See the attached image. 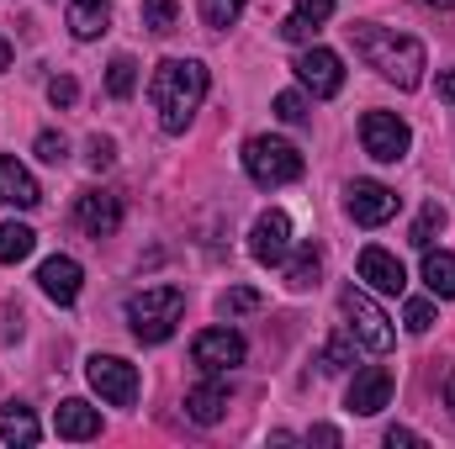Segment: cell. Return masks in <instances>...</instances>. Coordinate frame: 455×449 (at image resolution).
<instances>
[{"label":"cell","instance_id":"18","mask_svg":"<svg viewBox=\"0 0 455 449\" xmlns=\"http://www.w3.org/2000/svg\"><path fill=\"white\" fill-rule=\"evenodd\" d=\"M334 5H339V0H297V11L281 21V37H286V43H307V37L334 16Z\"/></svg>","mask_w":455,"mask_h":449},{"label":"cell","instance_id":"21","mask_svg":"<svg viewBox=\"0 0 455 449\" xmlns=\"http://www.w3.org/2000/svg\"><path fill=\"white\" fill-rule=\"evenodd\" d=\"M0 439L5 445H37L43 439V429H37V418H32V407H21V402H5L0 407Z\"/></svg>","mask_w":455,"mask_h":449},{"label":"cell","instance_id":"5","mask_svg":"<svg viewBox=\"0 0 455 449\" xmlns=\"http://www.w3.org/2000/svg\"><path fill=\"white\" fill-rule=\"evenodd\" d=\"M339 312H344V328H349V338L360 343V349H371V354H387L392 349V323H387V312L365 296V291H344L339 296Z\"/></svg>","mask_w":455,"mask_h":449},{"label":"cell","instance_id":"17","mask_svg":"<svg viewBox=\"0 0 455 449\" xmlns=\"http://www.w3.org/2000/svg\"><path fill=\"white\" fill-rule=\"evenodd\" d=\"M53 429H59V439H96L101 434V413L91 407V402H80V397H69V402H59V413H53Z\"/></svg>","mask_w":455,"mask_h":449},{"label":"cell","instance_id":"12","mask_svg":"<svg viewBox=\"0 0 455 449\" xmlns=\"http://www.w3.org/2000/svg\"><path fill=\"white\" fill-rule=\"evenodd\" d=\"M37 286H43V296H48V302L75 307V302H80V286H85V270H80L69 254H53V259H43Z\"/></svg>","mask_w":455,"mask_h":449},{"label":"cell","instance_id":"7","mask_svg":"<svg viewBox=\"0 0 455 449\" xmlns=\"http://www.w3.org/2000/svg\"><path fill=\"white\" fill-rule=\"evenodd\" d=\"M85 381H91V391H96L101 402H112V407H127V402L138 397V370H132L127 359H116V354H96V359L85 365Z\"/></svg>","mask_w":455,"mask_h":449},{"label":"cell","instance_id":"16","mask_svg":"<svg viewBox=\"0 0 455 449\" xmlns=\"http://www.w3.org/2000/svg\"><path fill=\"white\" fill-rule=\"evenodd\" d=\"M0 201H5V207H21V212H32V207L43 201V191H37V180L27 175V164H16L11 154H0Z\"/></svg>","mask_w":455,"mask_h":449},{"label":"cell","instance_id":"1","mask_svg":"<svg viewBox=\"0 0 455 449\" xmlns=\"http://www.w3.org/2000/svg\"><path fill=\"white\" fill-rule=\"evenodd\" d=\"M207 85L212 80H207L202 59H164L154 69V80H148V101L159 112V127L164 132H186L191 116L202 112V101H207Z\"/></svg>","mask_w":455,"mask_h":449},{"label":"cell","instance_id":"31","mask_svg":"<svg viewBox=\"0 0 455 449\" xmlns=\"http://www.w3.org/2000/svg\"><path fill=\"white\" fill-rule=\"evenodd\" d=\"M275 116L291 122V127H302V122H307V101H302L297 91H281V96H275Z\"/></svg>","mask_w":455,"mask_h":449},{"label":"cell","instance_id":"39","mask_svg":"<svg viewBox=\"0 0 455 449\" xmlns=\"http://www.w3.org/2000/svg\"><path fill=\"white\" fill-rule=\"evenodd\" d=\"M445 407H451V418H455V370H451V381H445Z\"/></svg>","mask_w":455,"mask_h":449},{"label":"cell","instance_id":"8","mask_svg":"<svg viewBox=\"0 0 455 449\" xmlns=\"http://www.w3.org/2000/svg\"><path fill=\"white\" fill-rule=\"evenodd\" d=\"M344 212L360 227H381V223L397 217V191H387L381 180H355V185L344 191Z\"/></svg>","mask_w":455,"mask_h":449},{"label":"cell","instance_id":"13","mask_svg":"<svg viewBox=\"0 0 455 449\" xmlns=\"http://www.w3.org/2000/svg\"><path fill=\"white\" fill-rule=\"evenodd\" d=\"M387 402H392V375H387L381 365L360 370V375L349 381V391H344V407H349L355 418H376Z\"/></svg>","mask_w":455,"mask_h":449},{"label":"cell","instance_id":"34","mask_svg":"<svg viewBox=\"0 0 455 449\" xmlns=\"http://www.w3.org/2000/svg\"><path fill=\"white\" fill-rule=\"evenodd\" d=\"M85 159H91V169H112L116 164V143L112 138H91V154H85Z\"/></svg>","mask_w":455,"mask_h":449},{"label":"cell","instance_id":"35","mask_svg":"<svg viewBox=\"0 0 455 449\" xmlns=\"http://www.w3.org/2000/svg\"><path fill=\"white\" fill-rule=\"evenodd\" d=\"M37 159L59 164V159H64V138H59V132H43V138H37Z\"/></svg>","mask_w":455,"mask_h":449},{"label":"cell","instance_id":"28","mask_svg":"<svg viewBox=\"0 0 455 449\" xmlns=\"http://www.w3.org/2000/svg\"><path fill=\"white\" fill-rule=\"evenodd\" d=\"M243 5H249V0H202V21H207L212 32H228V27L243 16Z\"/></svg>","mask_w":455,"mask_h":449},{"label":"cell","instance_id":"14","mask_svg":"<svg viewBox=\"0 0 455 449\" xmlns=\"http://www.w3.org/2000/svg\"><path fill=\"white\" fill-rule=\"evenodd\" d=\"M75 223L85 227L91 238H112L116 227H122V196H112V191H80Z\"/></svg>","mask_w":455,"mask_h":449},{"label":"cell","instance_id":"9","mask_svg":"<svg viewBox=\"0 0 455 449\" xmlns=\"http://www.w3.org/2000/svg\"><path fill=\"white\" fill-rule=\"evenodd\" d=\"M249 254L259 259V264H286V254H291V217L286 212H259L254 227H249Z\"/></svg>","mask_w":455,"mask_h":449},{"label":"cell","instance_id":"2","mask_svg":"<svg viewBox=\"0 0 455 449\" xmlns=\"http://www.w3.org/2000/svg\"><path fill=\"white\" fill-rule=\"evenodd\" d=\"M355 53L397 91H419L424 80V43L392 27H355Z\"/></svg>","mask_w":455,"mask_h":449},{"label":"cell","instance_id":"19","mask_svg":"<svg viewBox=\"0 0 455 449\" xmlns=\"http://www.w3.org/2000/svg\"><path fill=\"white\" fill-rule=\"evenodd\" d=\"M223 407H228V386L223 381H202V386L186 391V418L202 423V429H212V423L223 418Z\"/></svg>","mask_w":455,"mask_h":449},{"label":"cell","instance_id":"27","mask_svg":"<svg viewBox=\"0 0 455 449\" xmlns=\"http://www.w3.org/2000/svg\"><path fill=\"white\" fill-rule=\"evenodd\" d=\"M143 27L148 32H175L180 27V5L175 0H143Z\"/></svg>","mask_w":455,"mask_h":449},{"label":"cell","instance_id":"22","mask_svg":"<svg viewBox=\"0 0 455 449\" xmlns=\"http://www.w3.org/2000/svg\"><path fill=\"white\" fill-rule=\"evenodd\" d=\"M424 286L440 302H455V254L451 248H424Z\"/></svg>","mask_w":455,"mask_h":449},{"label":"cell","instance_id":"4","mask_svg":"<svg viewBox=\"0 0 455 449\" xmlns=\"http://www.w3.org/2000/svg\"><path fill=\"white\" fill-rule=\"evenodd\" d=\"M243 169H249L254 185L275 191V185L302 180V154H297L286 138H249V143H243Z\"/></svg>","mask_w":455,"mask_h":449},{"label":"cell","instance_id":"23","mask_svg":"<svg viewBox=\"0 0 455 449\" xmlns=\"http://www.w3.org/2000/svg\"><path fill=\"white\" fill-rule=\"evenodd\" d=\"M318 275H323V248L318 243H302L291 254V264H286V286L291 291H307V286H318Z\"/></svg>","mask_w":455,"mask_h":449},{"label":"cell","instance_id":"11","mask_svg":"<svg viewBox=\"0 0 455 449\" xmlns=\"http://www.w3.org/2000/svg\"><path fill=\"white\" fill-rule=\"evenodd\" d=\"M297 80L318 96V101H329V96H339L344 91V64L334 48H307L302 59H297Z\"/></svg>","mask_w":455,"mask_h":449},{"label":"cell","instance_id":"20","mask_svg":"<svg viewBox=\"0 0 455 449\" xmlns=\"http://www.w3.org/2000/svg\"><path fill=\"white\" fill-rule=\"evenodd\" d=\"M107 27H112V0H69V32L80 43L101 37Z\"/></svg>","mask_w":455,"mask_h":449},{"label":"cell","instance_id":"40","mask_svg":"<svg viewBox=\"0 0 455 449\" xmlns=\"http://www.w3.org/2000/svg\"><path fill=\"white\" fill-rule=\"evenodd\" d=\"M5 69H11V43L0 37V75H5Z\"/></svg>","mask_w":455,"mask_h":449},{"label":"cell","instance_id":"29","mask_svg":"<svg viewBox=\"0 0 455 449\" xmlns=\"http://www.w3.org/2000/svg\"><path fill=\"white\" fill-rule=\"evenodd\" d=\"M445 227V207L440 201H429L424 212H419V223H413V248H435V232Z\"/></svg>","mask_w":455,"mask_h":449},{"label":"cell","instance_id":"41","mask_svg":"<svg viewBox=\"0 0 455 449\" xmlns=\"http://www.w3.org/2000/svg\"><path fill=\"white\" fill-rule=\"evenodd\" d=\"M424 5H429V11H451L455 0H424Z\"/></svg>","mask_w":455,"mask_h":449},{"label":"cell","instance_id":"30","mask_svg":"<svg viewBox=\"0 0 455 449\" xmlns=\"http://www.w3.org/2000/svg\"><path fill=\"white\" fill-rule=\"evenodd\" d=\"M218 312H223V318H243V312H259V291H249V286H233V291H223Z\"/></svg>","mask_w":455,"mask_h":449},{"label":"cell","instance_id":"37","mask_svg":"<svg viewBox=\"0 0 455 449\" xmlns=\"http://www.w3.org/2000/svg\"><path fill=\"white\" fill-rule=\"evenodd\" d=\"M307 439H313V445H339V429H329V423H323V429H313Z\"/></svg>","mask_w":455,"mask_h":449},{"label":"cell","instance_id":"33","mask_svg":"<svg viewBox=\"0 0 455 449\" xmlns=\"http://www.w3.org/2000/svg\"><path fill=\"white\" fill-rule=\"evenodd\" d=\"M48 101H53V106H75V101H80V85H75L69 75H59V80H48Z\"/></svg>","mask_w":455,"mask_h":449},{"label":"cell","instance_id":"32","mask_svg":"<svg viewBox=\"0 0 455 449\" xmlns=\"http://www.w3.org/2000/svg\"><path fill=\"white\" fill-rule=\"evenodd\" d=\"M403 323H408V334H429L435 328V302H408Z\"/></svg>","mask_w":455,"mask_h":449},{"label":"cell","instance_id":"6","mask_svg":"<svg viewBox=\"0 0 455 449\" xmlns=\"http://www.w3.org/2000/svg\"><path fill=\"white\" fill-rule=\"evenodd\" d=\"M360 143H365V154H371L376 164H397V159H408L413 132H408V122H403L397 112H365V122H360Z\"/></svg>","mask_w":455,"mask_h":449},{"label":"cell","instance_id":"38","mask_svg":"<svg viewBox=\"0 0 455 449\" xmlns=\"http://www.w3.org/2000/svg\"><path fill=\"white\" fill-rule=\"evenodd\" d=\"M440 96H445V101H455V69H445V75H440Z\"/></svg>","mask_w":455,"mask_h":449},{"label":"cell","instance_id":"24","mask_svg":"<svg viewBox=\"0 0 455 449\" xmlns=\"http://www.w3.org/2000/svg\"><path fill=\"white\" fill-rule=\"evenodd\" d=\"M37 248V232L27 223H0V264H16Z\"/></svg>","mask_w":455,"mask_h":449},{"label":"cell","instance_id":"25","mask_svg":"<svg viewBox=\"0 0 455 449\" xmlns=\"http://www.w3.org/2000/svg\"><path fill=\"white\" fill-rule=\"evenodd\" d=\"M107 91H112L116 101H127V96L138 91V64H132L127 53H116L112 59V69H107Z\"/></svg>","mask_w":455,"mask_h":449},{"label":"cell","instance_id":"26","mask_svg":"<svg viewBox=\"0 0 455 449\" xmlns=\"http://www.w3.org/2000/svg\"><path fill=\"white\" fill-rule=\"evenodd\" d=\"M318 365H323L329 375H334V370H349V365H355V338H349V328H344V334H334L329 343H323Z\"/></svg>","mask_w":455,"mask_h":449},{"label":"cell","instance_id":"3","mask_svg":"<svg viewBox=\"0 0 455 449\" xmlns=\"http://www.w3.org/2000/svg\"><path fill=\"white\" fill-rule=\"evenodd\" d=\"M180 312H186V291L180 286H148V291L127 296V328H132L138 343H164L175 334Z\"/></svg>","mask_w":455,"mask_h":449},{"label":"cell","instance_id":"36","mask_svg":"<svg viewBox=\"0 0 455 449\" xmlns=\"http://www.w3.org/2000/svg\"><path fill=\"white\" fill-rule=\"evenodd\" d=\"M413 445H424L413 429H387V449H413Z\"/></svg>","mask_w":455,"mask_h":449},{"label":"cell","instance_id":"15","mask_svg":"<svg viewBox=\"0 0 455 449\" xmlns=\"http://www.w3.org/2000/svg\"><path fill=\"white\" fill-rule=\"evenodd\" d=\"M360 280L371 286V291H381V296H403V286H408V270H403V259L397 254H387V248H360Z\"/></svg>","mask_w":455,"mask_h":449},{"label":"cell","instance_id":"10","mask_svg":"<svg viewBox=\"0 0 455 449\" xmlns=\"http://www.w3.org/2000/svg\"><path fill=\"white\" fill-rule=\"evenodd\" d=\"M243 354H249V343L233 334V328H207V334L191 338V359L202 365V370H233V365H243Z\"/></svg>","mask_w":455,"mask_h":449}]
</instances>
